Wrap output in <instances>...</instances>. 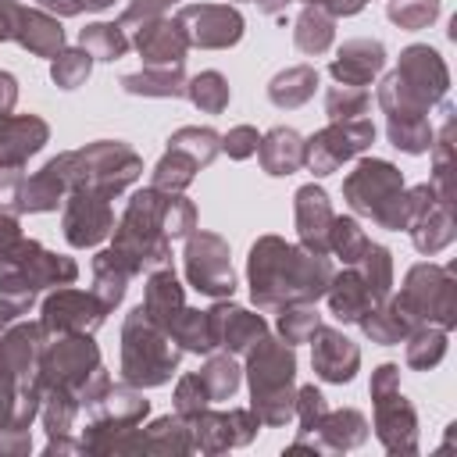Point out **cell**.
Segmentation results:
<instances>
[{
  "label": "cell",
  "mask_w": 457,
  "mask_h": 457,
  "mask_svg": "<svg viewBox=\"0 0 457 457\" xmlns=\"http://www.w3.org/2000/svg\"><path fill=\"white\" fill-rule=\"evenodd\" d=\"M371 139H375L371 121H343V125H332L321 136H314L311 146L303 150V161L314 168V175H328L343 161H350L357 150H364Z\"/></svg>",
  "instance_id": "4"
},
{
  "label": "cell",
  "mask_w": 457,
  "mask_h": 457,
  "mask_svg": "<svg viewBox=\"0 0 457 457\" xmlns=\"http://www.w3.org/2000/svg\"><path fill=\"white\" fill-rule=\"evenodd\" d=\"M179 29L186 36V43H200V46H228L243 36V18L232 7H186L179 14Z\"/></svg>",
  "instance_id": "6"
},
{
  "label": "cell",
  "mask_w": 457,
  "mask_h": 457,
  "mask_svg": "<svg viewBox=\"0 0 457 457\" xmlns=\"http://www.w3.org/2000/svg\"><path fill=\"white\" fill-rule=\"evenodd\" d=\"M121 86L129 93H143V96H179L186 93L182 86V68H164V71H143V75H125Z\"/></svg>",
  "instance_id": "19"
},
{
  "label": "cell",
  "mask_w": 457,
  "mask_h": 457,
  "mask_svg": "<svg viewBox=\"0 0 457 457\" xmlns=\"http://www.w3.org/2000/svg\"><path fill=\"white\" fill-rule=\"evenodd\" d=\"M314 368L328 382H346L353 375V368H357V346L350 339H343L339 332L321 328L318 343H314Z\"/></svg>",
  "instance_id": "10"
},
{
  "label": "cell",
  "mask_w": 457,
  "mask_h": 457,
  "mask_svg": "<svg viewBox=\"0 0 457 457\" xmlns=\"http://www.w3.org/2000/svg\"><path fill=\"white\" fill-rule=\"evenodd\" d=\"M168 143H171L168 150L186 154L196 168H200V164H211V157H214V150H218V136H214L211 129H182V132H175Z\"/></svg>",
  "instance_id": "23"
},
{
  "label": "cell",
  "mask_w": 457,
  "mask_h": 457,
  "mask_svg": "<svg viewBox=\"0 0 457 457\" xmlns=\"http://www.w3.org/2000/svg\"><path fill=\"white\" fill-rule=\"evenodd\" d=\"M82 50L89 57H104V61H114L125 54L129 39L121 36V25H107V21H96V25H86L82 29Z\"/></svg>",
  "instance_id": "20"
},
{
  "label": "cell",
  "mask_w": 457,
  "mask_h": 457,
  "mask_svg": "<svg viewBox=\"0 0 457 457\" xmlns=\"http://www.w3.org/2000/svg\"><path fill=\"white\" fill-rule=\"evenodd\" d=\"M207 318H211L214 343H225V346H232V350L250 346V339H257V336L264 332L261 318H257V314H246V311H239V307H214V311H207Z\"/></svg>",
  "instance_id": "12"
},
{
  "label": "cell",
  "mask_w": 457,
  "mask_h": 457,
  "mask_svg": "<svg viewBox=\"0 0 457 457\" xmlns=\"http://www.w3.org/2000/svg\"><path fill=\"white\" fill-rule=\"evenodd\" d=\"M382 64H386L382 43L353 39V43H346V46L339 50V57L332 61V75H336L343 86H364Z\"/></svg>",
  "instance_id": "8"
},
{
  "label": "cell",
  "mask_w": 457,
  "mask_h": 457,
  "mask_svg": "<svg viewBox=\"0 0 457 457\" xmlns=\"http://www.w3.org/2000/svg\"><path fill=\"white\" fill-rule=\"evenodd\" d=\"M132 318H136L143 339H136V332L125 328V378L129 382H143V386H157V382L168 378V371L175 368L179 353L171 346H164L168 339L154 332V318L143 307L132 311Z\"/></svg>",
  "instance_id": "3"
},
{
  "label": "cell",
  "mask_w": 457,
  "mask_h": 457,
  "mask_svg": "<svg viewBox=\"0 0 457 457\" xmlns=\"http://www.w3.org/2000/svg\"><path fill=\"white\" fill-rule=\"evenodd\" d=\"M364 321V332L375 339V343H400L403 336H407V328H411V314L400 307V303H393V311H378V314H371V318H361Z\"/></svg>",
  "instance_id": "22"
},
{
  "label": "cell",
  "mask_w": 457,
  "mask_h": 457,
  "mask_svg": "<svg viewBox=\"0 0 457 457\" xmlns=\"http://www.w3.org/2000/svg\"><path fill=\"white\" fill-rule=\"evenodd\" d=\"M161 4H168V0H136V4L125 11V21H132V18H150Z\"/></svg>",
  "instance_id": "37"
},
{
  "label": "cell",
  "mask_w": 457,
  "mask_h": 457,
  "mask_svg": "<svg viewBox=\"0 0 457 457\" xmlns=\"http://www.w3.org/2000/svg\"><path fill=\"white\" fill-rule=\"evenodd\" d=\"M50 328H75V332H86L93 325L104 321V303L93 307V296H82V293H61L46 303V318H43Z\"/></svg>",
  "instance_id": "11"
},
{
  "label": "cell",
  "mask_w": 457,
  "mask_h": 457,
  "mask_svg": "<svg viewBox=\"0 0 457 457\" xmlns=\"http://www.w3.org/2000/svg\"><path fill=\"white\" fill-rule=\"evenodd\" d=\"M186 93H189V100H193L200 111H211V114H218V111L228 104V86H225V79H221L218 71L196 75V79L186 86Z\"/></svg>",
  "instance_id": "25"
},
{
  "label": "cell",
  "mask_w": 457,
  "mask_h": 457,
  "mask_svg": "<svg viewBox=\"0 0 457 457\" xmlns=\"http://www.w3.org/2000/svg\"><path fill=\"white\" fill-rule=\"evenodd\" d=\"M328 236H332V246L343 253V261H357V257L368 250V239H364V232H361L353 221L332 218V228H328Z\"/></svg>",
  "instance_id": "30"
},
{
  "label": "cell",
  "mask_w": 457,
  "mask_h": 457,
  "mask_svg": "<svg viewBox=\"0 0 457 457\" xmlns=\"http://www.w3.org/2000/svg\"><path fill=\"white\" fill-rule=\"evenodd\" d=\"M200 382H204V389H207L211 400H225V396H232L236 386H239V368H236L228 357H214V361L200 371Z\"/></svg>",
  "instance_id": "26"
},
{
  "label": "cell",
  "mask_w": 457,
  "mask_h": 457,
  "mask_svg": "<svg viewBox=\"0 0 457 457\" xmlns=\"http://www.w3.org/2000/svg\"><path fill=\"white\" fill-rule=\"evenodd\" d=\"M186 264H189V282L207 293V296H221V293H232V268H228V250L218 236H200L189 243V253H186Z\"/></svg>",
  "instance_id": "5"
},
{
  "label": "cell",
  "mask_w": 457,
  "mask_h": 457,
  "mask_svg": "<svg viewBox=\"0 0 457 457\" xmlns=\"http://www.w3.org/2000/svg\"><path fill=\"white\" fill-rule=\"evenodd\" d=\"M118 154H121V146L104 143V146L82 150L79 157H82L89 168H104V161H111V164H114V157H118ZM111 164H107V168H111ZM136 168H139V164H125L121 171L114 168L118 175H111V179H104V171H89V175H82V179H79V186H89V189H100V193H118V189H121L129 179H136Z\"/></svg>",
  "instance_id": "16"
},
{
  "label": "cell",
  "mask_w": 457,
  "mask_h": 457,
  "mask_svg": "<svg viewBox=\"0 0 457 457\" xmlns=\"http://www.w3.org/2000/svg\"><path fill=\"white\" fill-rule=\"evenodd\" d=\"M164 232L175 239V236H186L193 228V204H186L182 196H171L168 200V211H164Z\"/></svg>",
  "instance_id": "34"
},
{
  "label": "cell",
  "mask_w": 457,
  "mask_h": 457,
  "mask_svg": "<svg viewBox=\"0 0 457 457\" xmlns=\"http://www.w3.org/2000/svg\"><path fill=\"white\" fill-rule=\"evenodd\" d=\"M443 350H446L443 332H421V336H414V343L407 346V361H411L414 368H428V364H436V361L443 357Z\"/></svg>",
  "instance_id": "32"
},
{
  "label": "cell",
  "mask_w": 457,
  "mask_h": 457,
  "mask_svg": "<svg viewBox=\"0 0 457 457\" xmlns=\"http://www.w3.org/2000/svg\"><path fill=\"white\" fill-rule=\"evenodd\" d=\"M296 225H300L303 243L314 253H321L325 243H328V228L325 225H332V211H328V196L318 186H303L296 193Z\"/></svg>",
  "instance_id": "9"
},
{
  "label": "cell",
  "mask_w": 457,
  "mask_h": 457,
  "mask_svg": "<svg viewBox=\"0 0 457 457\" xmlns=\"http://www.w3.org/2000/svg\"><path fill=\"white\" fill-rule=\"evenodd\" d=\"M111 232V211L104 200L93 196H75L68 214H64V236L75 246H93L96 239H104Z\"/></svg>",
  "instance_id": "7"
},
{
  "label": "cell",
  "mask_w": 457,
  "mask_h": 457,
  "mask_svg": "<svg viewBox=\"0 0 457 457\" xmlns=\"http://www.w3.org/2000/svg\"><path fill=\"white\" fill-rule=\"evenodd\" d=\"M328 300H332V314H336V318H343V321H361V318L371 311V303H375V296H371L368 282H364L357 271L339 275V278L332 282Z\"/></svg>",
  "instance_id": "15"
},
{
  "label": "cell",
  "mask_w": 457,
  "mask_h": 457,
  "mask_svg": "<svg viewBox=\"0 0 457 457\" xmlns=\"http://www.w3.org/2000/svg\"><path fill=\"white\" fill-rule=\"evenodd\" d=\"M332 43V18L321 14L318 7H307L296 21V46L303 54H321Z\"/></svg>",
  "instance_id": "21"
},
{
  "label": "cell",
  "mask_w": 457,
  "mask_h": 457,
  "mask_svg": "<svg viewBox=\"0 0 457 457\" xmlns=\"http://www.w3.org/2000/svg\"><path fill=\"white\" fill-rule=\"evenodd\" d=\"M14 39H21L32 54H43L46 57V54L61 50L64 32H61V25L54 18H46L39 11H21V25H18V36Z\"/></svg>",
  "instance_id": "17"
},
{
  "label": "cell",
  "mask_w": 457,
  "mask_h": 457,
  "mask_svg": "<svg viewBox=\"0 0 457 457\" xmlns=\"http://www.w3.org/2000/svg\"><path fill=\"white\" fill-rule=\"evenodd\" d=\"M278 328H282L286 343H303L307 336L318 332V311H286L278 318Z\"/></svg>",
  "instance_id": "33"
},
{
  "label": "cell",
  "mask_w": 457,
  "mask_h": 457,
  "mask_svg": "<svg viewBox=\"0 0 457 457\" xmlns=\"http://www.w3.org/2000/svg\"><path fill=\"white\" fill-rule=\"evenodd\" d=\"M314 86H318V71L300 64V68H289V71L275 75L271 86H268V96H271L278 107H300V104L314 93Z\"/></svg>",
  "instance_id": "18"
},
{
  "label": "cell",
  "mask_w": 457,
  "mask_h": 457,
  "mask_svg": "<svg viewBox=\"0 0 457 457\" xmlns=\"http://www.w3.org/2000/svg\"><path fill=\"white\" fill-rule=\"evenodd\" d=\"M300 414H303V428H318V421L325 414V400H321V393L314 386H307L300 393Z\"/></svg>",
  "instance_id": "36"
},
{
  "label": "cell",
  "mask_w": 457,
  "mask_h": 457,
  "mask_svg": "<svg viewBox=\"0 0 457 457\" xmlns=\"http://www.w3.org/2000/svg\"><path fill=\"white\" fill-rule=\"evenodd\" d=\"M257 132L250 129V125H239V129H232L228 136H225V150L232 154V157H250L253 150H257Z\"/></svg>",
  "instance_id": "35"
},
{
  "label": "cell",
  "mask_w": 457,
  "mask_h": 457,
  "mask_svg": "<svg viewBox=\"0 0 457 457\" xmlns=\"http://www.w3.org/2000/svg\"><path fill=\"white\" fill-rule=\"evenodd\" d=\"M14 239V218L7 211H0V246H7Z\"/></svg>",
  "instance_id": "38"
},
{
  "label": "cell",
  "mask_w": 457,
  "mask_h": 457,
  "mask_svg": "<svg viewBox=\"0 0 457 457\" xmlns=\"http://www.w3.org/2000/svg\"><path fill=\"white\" fill-rule=\"evenodd\" d=\"M57 196H61V179L50 168H43L39 179H29L18 189V207L21 211H46V207L57 204Z\"/></svg>",
  "instance_id": "24"
},
{
  "label": "cell",
  "mask_w": 457,
  "mask_h": 457,
  "mask_svg": "<svg viewBox=\"0 0 457 457\" xmlns=\"http://www.w3.org/2000/svg\"><path fill=\"white\" fill-rule=\"evenodd\" d=\"M261 164L268 168V175H289L303 164V143L293 129H271L261 143Z\"/></svg>",
  "instance_id": "14"
},
{
  "label": "cell",
  "mask_w": 457,
  "mask_h": 457,
  "mask_svg": "<svg viewBox=\"0 0 457 457\" xmlns=\"http://www.w3.org/2000/svg\"><path fill=\"white\" fill-rule=\"evenodd\" d=\"M193 171H196V164L186 157V154H179V150H168L164 154V161L157 164V171H154V186H161V189H182L189 179H193Z\"/></svg>",
  "instance_id": "29"
},
{
  "label": "cell",
  "mask_w": 457,
  "mask_h": 457,
  "mask_svg": "<svg viewBox=\"0 0 457 457\" xmlns=\"http://www.w3.org/2000/svg\"><path fill=\"white\" fill-rule=\"evenodd\" d=\"M439 14V0H389V18L400 29H421Z\"/></svg>",
  "instance_id": "27"
},
{
  "label": "cell",
  "mask_w": 457,
  "mask_h": 457,
  "mask_svg": "<svg viewBox=\"0 0 457 457\" xmlns=\"http://www.w3.org/2000/svg\"><path fill=\"white\" fill-rule=\"evenodd\" d=\"M136 46L143 54V61L150 64H179L182 54H186V36L179 25H168V21H154L146 25L139 36H136Z\"/></svg>",
  "instance_id": "13"
},
{
  "label": "cell",
  "mask_w": 457,
  "mask_h": 457,
  "mask_svg": "<svg viewBox=\"0 0 457 457\" xmlns=\"http://www.w3.org/2000/svg\"><path fill=\"white\" fill-rule=\"evenodd\" d=\"M400 175L386 161H364L350 179H346V196L353 211L378 218L389 228H403L411 214V200L400 193Z\"/></svg>",
  "instance_id": "1"
},
{
  "label": "cell",
  "mask_w": 457,
  "mask_h": 457,
  "mask_svg": "<svg viewBox=\"0 0 457 457\" xmlns=\"http://www.w3.org/2000/svg\"><path fill=\"white\" fill-rule=\"evenodd\" d=\"M89 64H93V57H89L86 50H68V54H61V57L54 61L50 75H54V82H57L61 89H75V86L89 75Z\"/></svg>",
  "instance_id": "28"
},
{
  "label": "cell",
  "mask_w": 457,
  "mask_h": 457,
  "mask_svg": "<svg viewBox=\"0 0 457 457\" xmlns=\"http://www.w3.org/2000/svg\"><path fill=\"white\" fill-rule=\"evenodd\" d=\"M289 378H293V353L282 343H261L250 361V386H253V411L268 425L289 418V403H286Z\"/></svg>",
  "instance_id": "2"
},
{
  "label": "cell",
  "mask_w": 457,
  "mask_h": 457,
  "mask_svg": "<svg viewBox=\"0 0 457 457\" xmlns=\"http://www.w3.org/2000/svg\"><path fill=\"white\" fill-rule=\"evenodd\" d=\"M364 104H368V93L361 89V86H336L332 93H328V114L336 118V121H350L353 114H361L364 111Z\"/></svg>",
  "instance_id": "31"
}]
</instances>
